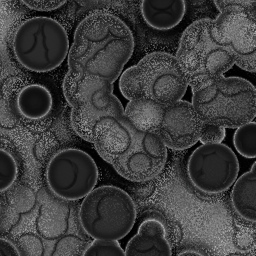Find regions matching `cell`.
<instances>
[{
  "label": "cell",
  "mask_w": 256,
  "mask_h": 256,
  "mask_svg": "<svg viewBox=\"0 0 256 256\" xmlns=\"http://www.w3.org/2000/svg\"><path fill=\"white\" fill-rule=\"evenodd\" d=\"M134 36L119 17L95 11L77 26L68 53L69 73L114 83L134 51Z\"/></svg>",
  "instance_id": "obj_1"
},
{
  "label": "cell",
  "mask_w": 256,
  "mask_h": 256,
  "mask_svg": "<svg viewBox=\"0 0 256 256\" xmlns=\"http://www.w3.org/2000/svg\"><path fill=\"white\" fill-rule=\"evenodd\" d=\"M93 145L102 159L110 163L120 176L132 182L156 178L168 158L167 148L161 139L125 115L119 121L101 127Z\"/></svg>",
  "instance_id": "obj_2"
},
{
  "label": "cell",
  "mask_w": 256,
  "mask_h": 256,
  "mask_svg": "<svg viewBox=\"0 0 256 256\" xmlns=\"http://www.w3.org/2000/svg\"><path fill=\"white\" fill-rule=\"evenodd\" d=\"M119 88L130 107L161 108L182 100L188 83L174 55L152 52L121 74Z\"/></svg>",
  "instance_id": "obj_3"
},
{
  "label": "cell",
  "mask_w": 256,
  "mask_h": 256,
  "mask_svg": "<svg viewBox=\"0 0 256 256\" xmlns=\"http://www.w3.org/2000/svg\"><path fill=\"white\" fill-rule=\"evenodd\" d=\"M192 90L212 82L235 65V59L221 42L214 19H200L186 28L175 56Z\"/></svg>",
  "instance_id": "obj_4"
},
{
  "label": "cell",
  "mask_w": 256,
  "mask_h": 256,
  "mask_svg": "<svg viewBox=\"0 0 256 256\" xmlns=\"http://www.w3.org/2000/svg\"><path fill=\"white\" fill-rule=\"evenodd\" d=\"M191 104L203 123L237 129L254 120L256 92L246 79L222 76L192 90Z\"/></svg>",
  "instance_id": "obj_5"
},
{
  "label": "cell",
  "mask_w": 256,
  "mask_h": 256,
  "mask_svg": "<svg viewBox=\"0 0 256 256\" xmlns=\"http://www.w3.org/2000/svg\"><path fill=\"white\" fill-rule=\"evenodd\" d=\"M63 92L71 107V125L75 133L93 143L97 129L124 116L121 101L113 93V84L98 77H64Z\"/></svg>",
  "instance_id": "obj_6"
},
{
  "label": "cell",
  "mask_w": 256,
  "mask_h": 256,
  "mask_svg": "<svg viewBox=\"0 0 256 256\" xmlns=\"http://www.w3.org/2000/svg\"><path fill=\"white\" fill-rule=\"evenodd\" d=\"M13 52L27 70L47 73L68 57L70 43L66 30L56 20L38 16L25 20L13 38Z\"/></svg>",
  "instance_id": "obj_7"
},
{
  "label": "cell",
  "mask_w": 256,
  "mask_h": 256,
  "mask_svg": "<svg viewBox=\"0 0 256 256\" xmlns=\"http://www.w3.org/2000/svg\"><path fill=\"white\" fill-rule=\"evenodd\" d=\"M132 198L116 186L93 189L82 201L79 217L83 230L94 240L118 241L127 236L136 221Z\"/></svg>",
  "instance_id": "obj_8"
},
{
  "label": "cell",
  "mask_w": 256,
  "mask_h": 256,
  "mask_svg": "<svg viewBox=\"0 0 256 256\" xmlns=\"http://www.w3.org/2000/svg\"><path fill=\"white\" fill-rule=\"evenodd\" d=\"M124 115L153 131L166 148L172 150L194 146L199 141L203 126L192 104L184 100L161 108L127 106Z\"/></svg>",
  "instance_id": "obj_9"
},
{
  "label": "cell",
  "mask_w": 256,
  "mask_h": 256,
  "mask_svg": "<svg viewBox=\"0 0 256 256\" xmlns=\"http://www.w3.org/2000/svg\"><path fill=\"white\" fill-rule=\"evenodd\" d=\"M219 15L214 19L219 39L232 53L235 65L256 70V1H214Z\"/></svg>",
  "instance_id": "obj_10"
},
{
  "label": "cell",
  "mask_w": 256,
  "mask_h": 256,
  "mask_svg": "<svg viewBox=\"0 0 256 256\" xmlns=\"http://www.w3.org/2000/svg\"><path fill=\"white\" fill-rule=\"evenodd\" d=\"M99 171L94 159L80 149L68 148L56 153L46 168L50 191L59 199H84L98 182Z\"/></svg>",
  "instance_id": "obj_11"
},
{
  "label": "cell",
  "mask_w": 256,
  "mask_h": 256,
  "mask_svg": "<svg viewBox=\"0 0 256 256\" xmlns=\"http://www.w3.org/2000/svg\"><path fill=\"white\" fill-rule=\"evenodd\" d=\"M238 173V158L223 143L202 144L192 152L187 163L191 184L208 195L227 191L237 180Z\"/></svg>",
  "instance_id": "obj_12"
},
{
  "label": "cell",
  "mask_w": 256,
  "mask_h": 256,
  "mask_svg": "<svg viewBox=\"0 0 256 256\" xmlns=\"http://www.w3.org/2000/svg\"><path fill=\"white\" fill-rule=\"evenodd\" d=\"M124 252L125 256H172L163 223L154 218L144 220Z\"/></svg>",
  "instance_id": "obj_13"
},
{
  "label": "cell",
  "mask_w": 256,
  "mask_h": 256,
  "mask_svg": "<svg viewBox=\"0 0 256 256\" xmlns=\"http://www.w3.org/2000/svg\"><path fill=\"white\" fill-rule=\"evenodd\" d=\"M140 11L143 20L150 28L167 31L175 28L183 20L187 11V2L183 0H144L140 3Z\"/></svg>",
  "instance_id": "obj_14"
},
{
  "label": "cell",
  "mask_w": 256,
  "mask_h": 256,
  "mask_svg": "<svg viewBox=\"0 0 256 256\" xmlns=\"http://www.w3.org/2000/svg\"><path fill=\"white\" fill-rule=\"evenodd\" d=\"M16 106L19 114L26 120L46 119L53 109V97L50 91L39 84H32L21 89Z\"/></svg>",
  "instance_id": "obj_15"
},
{
  "label": "cell",
  "mask_w": 256,
  "mask_h": 256,
  "mask_svg": "<svg viewBox=\"0 0 256 256\" xmlns=\"http://www.w3.org/2000/svg\"><path fill=\"white\" fill-rule=\"evenodd\" d=\"M256 164L234 183L231 201L237 215L254 223L256 220Z\"/></svg>",
  "instance_id": "obj_16"
},
{
  "label": "cell",
  "mask_w": 256,
  "mask_h": 256,
  "mask_svg": "<svg viewBox=\"0 0 256 256\" xmlns=\"http://www.w3.org/2000/svg\"><path fill=\"white\" fill-rule=\"evenodd\" d=\"M233 142L236 150L243 157L254 159L256 157V123L252 121L237 128Z\"/></svg>",
  "instance_id": "obj_17"
},
{
  "label": "cell",
  "mask_w": 256,
  "mask_h": 256,
  "mask_svg": "<svg viewBox=\"0 0 256 256\" xmlns=\"http://www.w3.org/2000/svg\"><path fill=\"white\" fill-rule=\"evenodd\" d=\"M18 176V166L12 154L0 149V192L9 189Z\"/></svg>",
  "instance_id": "obj_18"
},
{
  "label": "cell",
  "mask_w": 256,
  "mask_h": 256,
  "mask_svg": "<svg viewBox=\"0 0 256 256\" xmlns=\"http://www.w3.org/2000/svg\"><path fill=\"white\" fill-rule=\"evenodd\" d=\"M82 256H125V252L118 241L95 240Z\"/></svg>",
  "instance_id": "obj_19"
},
{
  "label": "cell",
  "mask_w": 256,
  "mask_h": 256,
  "mask_svg": "<svg viewBox=\"0 0 256 256\" xmlns=\"http://www.w3.org/2000/svg\"><path fill=\"white\" fill-rule=\"evenodd\" d=\"M225 137H226L225 128L203 123L199 141L202 144H218V143H222Z\"/></svg>",
  "instance_id": "obj_20"
},
{
  "label": "cell",
  "mask_w": 256,
  "mask_h": 256,
  "mask_svg": "<svg viewBox=\"0 0 256 256\" xmlns=\"http://www.w3.org/2000/svg\"><path fill=\"white\" fill-rule=\"evenodd\" d=\"M25 6L36 11H53L61 8L66 4V1H50V0H30L22 2Z\"/></svg>",
  "instance_id": "obj_21"
},
{
  "label": "cell",
  "mask_w": 256,
  "mask_h": 256,
  "mask_svg": "<svg viewBox=\"0 0 256 256\" xmlns=\"http://www.w3.org/2000/svg\"><path fill=\"white\" fill-rule=\"evenodd\" d=\"M0 256H21L16 246L9 240L0 238Z\"/></svg>",
  "instance_id": "obj_22"
},
{
  "label": "cell",
  "mask_w": 256,
  "mask_h": 256,
  "mask_svg": "<svg viewBox=\"0 0 256 256\" xmlns=\"http://www.w3.org/2000/svg\"><path fill=\"white\" fill-rule=\"evenodd\" d=\"M177 256H204V255L195 250H185V251L179 253Z\"/></svg>",
  "instance_id": "obj_23"
},
{
  "label": "cell",
  "mask_w": 256,
  "mask_h": 256,
  "mask_svg": "<svg viewBox=\"0 0 256 256\" xmlns=\"http://www.w3.org/2000/svg\"><path fill=\"white\" fill-rule=\"evenodd\" d=\"M230 256H241V255H238V254H233V255H230Z\"/></svg>",
  "instance_id": "obj_24"
}]
</instances>
